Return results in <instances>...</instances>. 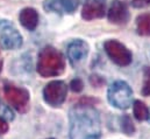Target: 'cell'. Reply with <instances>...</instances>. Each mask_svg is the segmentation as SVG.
Segmentation results:
<instances>
[{"label":"cell","mask_w":150,"mask_h":139,"mask_svg":"<svg viewBox=\"0 0 150 139\" xmlns=\"http://www.w3.org/2000/svg\"><path fill=\"white\" fill-rule=\"evenodd\" d=\"M136 31L140 35L150 36V14H141L136 19Z\"/></svg>","instance_id":"4fadbf2b"},{"label":"cell","mask_w":150,"mask_h":139,"mask_svg":"<svg viewBox=\"0 0 150 139\" xmlns=\"http://www.w3.org/2000/svg\"><path fill=\"white\" fill-rule=\"evenodd\" d=\"M22 35L8 20H0V43L6 50H14L22 46Z\"/></svg>","instance_id":"277c9868"},{"label":"cell","mask_w":150,"mask_h":139,"mask_svg":"<svg viewBox=\"0 0 150 139\" xmlns=\"http://www.w3.org/2000/svg\"><path fill=\"white\" fill-rule=\"evenodd\" d=\"M142 95L143 96H150V67H146L143 70Z\"/></svg>","instance_id":"2e32d148"},{"label":"cell","mask_w":150,"mask_h":139,"mask_svg":"<svg viewBox=\"0 0 150 139\" xmlns=\"http://www.w3.org/2000/svg\"><path fill=\"white\" fill-rule=\"evenodd\" d=\"M4 95L7 102L14 109L20 112L27 111L29 104V92L26 89L6 83L4 87Z\"/></svg>","instance_id":"8992f818"},{"label":"cell","mask_w":150,"mask_h":139,"mask_svg":"<svg viewBox=\"0 0 150 139\" xmlns=\"http://www.w3.org/2000/svg\"><path fill=\"white\" fill-rule=\"evenodd\" d=\"M7 130H8V125H7L6 120L2 119V118H0V136L4 135V133H6Z\"/></svg>","instance_id":"ffe728a7"},{"label":"cell","mask_w":150,"mask_h":139,"mask_svg":"<svg viewBox=\"0 0 150 139\" xmlns=\"http://www.w3.org/2000/svg\"><path fill=\"white\" fill-rule=\"evenodd\" d=\"M36 70L42 77L58 76L65 70V59L57 49L47 46L38 54Z\"/></svg>","instance_id":"7a4b0ae2"},{"label":"cell","mask_w":150,"mask_h":139,"mask_svg":"<svg viewBox=\"0 0 150 139\" xmlns=\"http://www.w3.org/2000/svg\"><path fill=\"white\" fill-rule=\"evenodd\" d=\"M81 0H47L44 2V8L47 11L56 13H74Z\"/></svg>","instance_id":"30bf717a"},{"label":"cell","mask_w":150,"mask_h":139,"mask_svg":"<svg viewBox=\"0 0 150 139\" xmlns=\"http://www.w3.org/2000/svg\"><path fill=\"white\" fill-rule=\"evenodd\" d=\"M100 132V117L93 106L78 104L71 109L70 139H99Z\"/></svg>","instance_id":"6da1fadb"},{"label":"cell","mask_w":150,"mask_h":139,"mask_svg":"<svg viewBox=\"0 0 150 139\" xmlns=\"http://www.w3.org/2000/svg\"><path fill=\"white\" fill-rule=\"evenodd\" d=\"M149 122H150V113H149Z\"/></svg>","instance_id":"7402d4cb"},{"label":"cell","mask_w":150,"mask_h":139,"mask_svg":"<svg viewBox=\"0 0 150 139\" xmlns=\"http://www.w3.org/2000/svg\"><path fill=\"white\" fill-rule=\"evenodd\" d=\"M0 118H2L5 120H12L14 118V115L11 111V109L7 107L6 105H4L1 102H0Z\"/></svg>","instance_id":"e0dca14e"},{"label":"cell","mask_w":150,"mask_h":139,"mask_svg":"<svg viewBox=\"0 0 150 139\" xmlns=\"http://www.w3.org/2000/svg\"><path fill=\"white\" fill-rule=\"evenodd\" d=\"M68 95V87L63 81H52L43 89V98L51 106H59L64 103Z\"/></svg>","instance_id":"52a82bcc"},{"label":"cell","mask_w":150,"mask_h":139,"mask_svg":"<svg viewBox=\"0 0 150 139\" xmlns=\"http://www.w3.org/2000/svg\"><path fill=\"white\" fill-rule=\"evenodd\" d=\"M108 20L115 25H125L129 20V9L123 1L114 0L108 9Z\"/></svg>","instance_id":"9c48e42d"},{"label":"cell","mask_w":150,"mask_h":139,"mask_svg":"<svg viewBox=\"0 0 150 139\" xmlns=\"http://www.w3.org/2000/svg\"><path fill=\"white\" fill-rule=\"evenodd\" d=\"M121 130L128 136H130L135 132V126L129 116H123L121 118Z\"/></svg>","instance_id":"9a60e30c"},{"label":"cell","mask_w":150,"mask_h":139,"mask_svg":"<svg viewBox=\"0 0 150 139\" xmlns=\"http://www.w3.org/2000/svg\"><path fill=\"white\" fill-rule=\"evenodd\" d=\"M133 110H134V116L137 120H146L149 119V109L148 106L141 101H135L133 105Z\"/></svg>","instance_id":"5bb4252c"},{"label":"cell","mask_w":150,"mask_h":139,"mask_svg":"<svg viewBox=\"0 0 150 139\" xmlns=\"http://www.w3.org/2000/svg\"><path fill=\"white\" fill-rule=\"evenodd\" d=\"M105 2L101 0H92L84 5L81 11V18L86 21L100 19L105 15Z\"/></svg>","instance_id":"8fae6325"},{"label":"cell","mask_w":150,"mask_h":139,"mask_svg":"<svg viewBox=\"0 0 150 139\" xmlns=\"http://www.w3.org/2000/svg\"><path fill=\"white\" fill-rule=\"evenodd\" d=\"M132 5L136 8H143L150 5V0H132Z\"/></svg>","instance_id":"d6986e66"},{"label":"cell","mask_w":150,"mask_h":139,"mask_svg":"<svg viewBox=\"0 0 150 139\" xmlns=\"http://www.w3.org/2000/svg\"><path fill=\"white\" fill-rule=\"evenodd\" d=\"M101 1H106V0H101Z\"/></svg>","instance_id":"603a6c76"},{"label":"cell","mask_w":150,"mask_h":139,"mask_svg":"<svg viewBox=\"0 0 150 139\" xmlns=\"http://www.w3.org/2000/svg\"><path fill=\"white\" fill-rule=\"evenodd\" d=\"M83 81L80 80V78H75V80H72L71 81V83H70V88H71V90L72 91H75V92H80L81 90H83Z\"/></svg>","instance_id":"ac0fdd59"},{"label":"cell","mask_w":150,"mask_h":139,"mask_svg":"<svg viewBox=\"0 0 150 139\" xmlns=\"http://www.w3.org/2000/svg\"><path fill=\"white\" fill-rule=\"evenodd\" d=\"M1 68H2V61L0 60V71H1Z\"/></svg>","instance_id":"44dd1931"},{"label":"cell","mask_w":150,"mask_h":139,"mask_svg":"<svg viewBox=\"0 0 150 139\" xmlns=\"http://www.w3.org/2000/svg\"><path fill=\"white\" fill-rule=\"evenodd\" d=\"M88 50H90L88 44L80 39H77V40H74L72 42H70L68 46V50H67L70 63L72 66H77L78 63L83 62L87 57Z\"/></svg>","instance_id":"ba28073f"},{"label":"cell","mask_w":150,"mask_h":139,"mask_svg":"<svg viewBox=\"0 0 150 139\" xmlns=\"http://www.w3.org/2000/svg\"><path fill=\"white\" fill-rule=\"evenodd\" d=\"M108 102L121 110H126L132 105L133 91L130 87L123 81H116L108 88Z\"/></svg>","instance_id":"3957f363"},{"label":"cell","mask_w":150,"mask_h":139,"mask_svg":"<svg viewBox=\"0 0 150 139\" xmlns=\"http://www.w3.org/2000/svg\"><path fill=\"white\" fill-rule=\"evenodd\" d=\"M20 24L28 31L33 32L36 29L38 25V13L33 7H26L23 8L19 14Z\"/></svg>","instance_id":"7c38bea8"},{"label":"cell","mask_w":150,"mask_h":139,"mask_svg":"<svg viewBox=\"0 0 150 139\" xmlns=\"http://www.w3.org/2000/svg\"><path fill=\"white\" fill-rule=\"evenodd\" d=\"M104 48L108 57L120 67L129 66L133 61L132 52L121 42L116 40H107L104 43Z\"/></svg>","instance_id":"5b68a950"}]
</instances>
